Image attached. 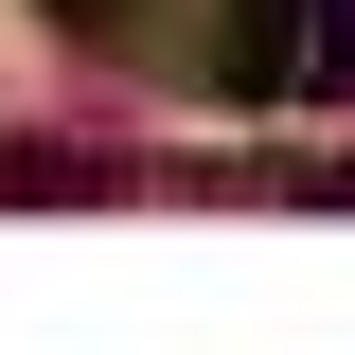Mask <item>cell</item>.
Masks as SVG:
<instances>
[{
    "mask_svg": "<svg viewBox=\"0 0 355 355\" xmlns=\"http://www.w3.org/2000/svg\"><path fill=\"white\" fill-rule=\"evenodd\" d=\"M320 71H338V89H355V0H320Z\"/></svg>",
    "mask_w": 355,
    "mask_h": 355,
    "instance_id": "cell-1",
    "label": "cell"
}]
</instances>
